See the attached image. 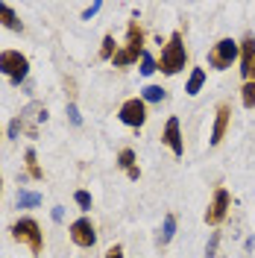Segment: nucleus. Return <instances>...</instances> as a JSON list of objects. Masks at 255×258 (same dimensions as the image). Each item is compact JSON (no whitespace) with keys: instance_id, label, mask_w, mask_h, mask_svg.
I'll use <instances>...</instances> for the list:
<instances>
[{"instance_id":"nucleus-1","label":"nucleus","mask_w":255,"mask_h":258,"mask_svg":"<svg viewBox=\"0 0 255 258\" xmlns=\"http://www.w3.org/2000/svg\"><path fill=\"white\" fill-rule=\"evenodd\" d=\"M9 232H12V241L24 243L32 255H41L44 252V232H41V226H38L35 217H21V220H15Z\"/></svg>"},{"instance_id":"nucleus-2","label":"nucleus","mask_w":255,"mask_h":258,"mask_svg":"<svg viewBox=\"0 0 255 258\" xmlns=\"http://www.w3.org/2000/svg\"><path fill=\"white\" fill-rule=\"evenodd\" d=\"M185 64H188V50H185V44H182V32H173V35L167 38L164 50H161L159 71L167 74V77H176L179 71H185Z\"/></svg>"},{"instance_id":"nucleus-3","label":"nucleus","mask_w":255,"mask_h":258,"mask_svg":"<svg viewBox=\"0 0 255 258\" xmlns=\"http://www.w3.org/2000/svg\"><path fill=\"white\" fill-rule=\"evenodd\" d=\"M138 56H144V30L138 27V21H129L126 27V47L114 53L112 64L114 68H126V64H135Z\"/></svg>"},{"instance_id":"nucleus-4","label":"nucleus","mask_w":255,"mask_h":258,"mask_svg":"<svg viewBox=\"0 0 255 258\" xmlns=\"http://www.w3.org/2000/svg\"><path fill=\"white\" fill-rule=\"evenodd\" d=\"M0 74L12 85H21L30 74V59L21 53V50H3L0 53Z\"/></svg>"},{"instance_id":"nucleus-5","label":"nucleus","mask_w":255,"mask_h":258,"mask_svg":"<svg viewBox=\"0 0 255 258\" xmlns=\"http://www.w3.org/2000/svg\"><path fill=\"white\" fill-rule=\"evenodd\" d=\"M238 53H240L238 41H232V38H220V41L211 47V53H208V64H211L214 71H226L229 64L238 59Z\"/></svg>"},{"instance_id":"nucleus-6","label":"nucleus","mask_w":255,"mask_h":258,"mask_svg":"<svg viewBox=\"0 0 255 258\" xmlns=\"http://www.w3.org/2000/svg\"><path fill=\"white\" fill-rule=\"evenodd\" d=\"M68 235H71L74 246H80V249H91V246L97 243V226L91 223V217H77L74 223L68 226Z\"/></svg>"},{"instance_id":"nucleus-7","label":"nucleus","mask_w":255,"mask_h":258,"mask_svg":"<svg viewBox=\"0 0 255 258\" xmlns=\"http://www.w3.org/2000/svg\"><path fill=\"white\" fill-rule=\"evenodd\" d=\"M117 117H120V123H126V126L141 129L144 123H147V103H144L141 97H129L126 103L117 109Z\"/></svg>"},{"instance_id":"nucleus-8","label":"nucleus","mask_w":255,"mask_h":258,"mask_svg":"<svg viewBox=\"0 0 255 258\" xmlns=\"http://www.w3.org/2000/svg\"><path fill=\"white\" fill-rule=\"evenodd\" d=\"M229 206H232V197L226 188H217L214 191V200H211V206L206 211V223L208 226H220L226 220V214H229Z\"/></svg>"},{"instance_id":"nucleus-9","label":"nucleus","mask_w":255,"mask_h":258,"mask_svg":"<svg viewBox=\"0 0 255 258\" xmlns=\"http://www.w3.org/2000/svg\"><path fill=\"white\" fill-rule=\"evenodd\" d=\"M161 141L173 150V156H185V141H182V132H179V117H170L167 123H164V135H161Z\"/></svg>"},{"instance_id":"nucleus-10","label":"nucleus","mask_w":255,"mask_h":258,"mask_svg":"<svg viewBox=\"0 0 255 258\" xmlns=\"http://www.w3.org/2000/svg\"><path fill=\"white\" fill-rule=\"evenodd\" d=\"M229 117H232V109H229V103H220L217 106V112H214V126H211V147H217L223 141L226 129H229Z\"/></svg>"},{"instance_id":"nucleus-11","label":"nucleus","mask_w":255,"mask_h":258,"mask_svg":"<svg viewBox=\"0 0 255 258\" xmlns=\"http://www.w3.org/2000/svg\"><path fill=\"white\" fill-rule=\"evenodd\" d=\"M44 203V197L38 191H27V188H18V194H15V206L18 209H38Z\"/></svg>"},{"instance_id":"nucleus-12","label":"nucleus","mask_w":255,"mask_h":258,"mask_svg":"<svg viewBox=\"0 0 255 258\" xmlns=\"http://www.w3.org/2000/svg\"><path fill=\"white\" fill-rule=\"evenodd\" d=\"M117 167H123L129 179H138V176H141V170H138V164H135V153H132L129 147H123V150L117 153Z\"/></svg>"},{"instance_id":"nucleus-13","label":"nucleus","mask_w":255,"mask_h":258,"mask_svg":"<svg viewBox=\"0 0 255 258\" xmlns=\"http://www.w3.org/2000/svg\"><path fill=\"white\" fill-rule=\"evenodd\" d=\"M0 27H6V30H12V32H24L21 18H18L15 9H12V6H6V3H0Z\"/></svg>"},{"instance_id":"nucleus-14","label":"nucleus","mask_w":255,"mask_h":258,"mask_svg":"<svg viewBox=\"0 0 255 258\" xmlns=\"http://www.w3.org/2000/svg\"><path fill=\"white\" fill-rule=\"evenodd\" d=\"M252 62H255V38H252V35H246V38L240 41V64H243V68H240V74H243Z\"/></svg>"},{"instance_id":"nucleus-15","label":"nucleus","mask_w":255,"mask_h":258,"mask_svg":"<svg viewBox=\"0 0 255 258\" xmlns=\"http://www.w3.org/2000/svg\"><path fill=\"white\" fill-rule=\"evenodd\" d=\"M24 159H27V173H30V179L41 182V179H44V170L38 167V156H35V150H32V147L24 153Z\"/></svg>"},{"instance_id":"nucleus-16","label":"nucleus","mask_w":255,"mask_h":258,"mask_svg":"<svg viewBox=\"0 0 255 258\" xmlns=\"http://www.w3.org/2000/svg\"><path fill=\"white\" fill-rule=\"evenodd\" d=\"M203 82H206V71H203V68H194L191 77H188V85H185V91H188L191 97H194V94H200Z\"/></svg>"},{"instance_id":"nucleus-17","label":"nucleus","mask_w":255,"mask_h":258,"mask_svg":"<svg viewBox=\"0 0 255 258\" xmlns=\"http://www.w3.org/2000/svg\"><path fill=\"white\" fill-rule=\"evenodd\" d=\"M173 235H176V214H167V217H164V223H161L159 241L161 243H170V241H173Z\"/></svg>"},{"instance_id":"nucleus-18","label":"nucleus","mask_w":255,"mask_h":258,"mask_svg":"<svg viewBox=\"0 0 255 258\" xmlns=\"http://www.w3.org/2000/svg\"><path fill=\"white\" fill-rule=\"evenodd\" d=\"M164 97H167V94H164V88H161V85H147V88L141 91L144 103H161Z\"/></svg>"},{"instance_id":"nucleus-19","label":"nucleus","mask_w":255,"mask_h":258,"mask_svg":"<svg viewBox=\"0 0 255 258\" xmlns=\"http://www.w3.org/2000/svg\"><path fill=\"white\" fill-rule=\"evenodd\" d=\"M240 103H243L246 109H255V82H243V88H240Z\"/></svg>"},{"instance_id":"nucleus-20","label":"nucleus","mask_w":255,"mask_h":258,"mask_svg":"<svg viewBox=\"0 0 255 258\" xmlns=\"http://www.w3.org/2000/svg\"><path fill=\"white\" fill-rule=\"evenodd\" d=\"M117 47H114V35H103V47H100V59H109L112 62Z\"/></svg>"},{"instance_id":"nucleus-21","label":"nucleus","mask_w":255,"mask_h":258,"mask_svg":"<svg viewBox=\"0 0 255 258\" xmlns=\"http://www.w3.org/2000/svg\"><path fill=\"white\" fill-rule=\"evenodd\" d=\"M153 71H159V64H156V59L144 50V56H141V74H144V77H150Z\"/></svg>"},{"instance_id":"nucleus-22","label":"nucleus","mask_w":255,"mask_h":258,"mask_svg":"<svg viewBox=\"0 0 255 258\" xmlns=\"http://www.w3.org/2000/svg\"><path fill=\"white\" fill-rule=\"evenodd\" d=\"M74 200H77V206H80L82 211H91V206H94V200H91V194L88 191H77L74 194Z\"/></svg>"},{"instance_id":"nucleus-23","label":"nucleus","mask_w":255,"mask_h":258,"mask_svg":"<svg viewBox=\"0 0 255 258\" xmlns=\"http://www.w3.org/2000/svg\"><path fill=\"white\" fill-rule=\"evenodd\" d=\"M217 243H220V232H211L208 246H206V258H214V252H217Z\"/></svg>"},{"instance_id":"nucleus-24","label":"nucleus","mask_w":255,"mask_h":258,"mask_svg":"<svg viewBox=\"0 0 255 258\" xmlns=\"http://www.w3.org/2000/svg\"><path fill=\"white\" fill-rule=\"evenodd\" d=\"M68 117H71V123H74V126H80V123H82V117H80V109H77L74 103H68Z\"/></svg>"},{"instance_id":"nucleus-25","label":"nucleus","mask_w":255,"mask_h":258,"mask_svg":"<svg viewBox=\"0 0 255 258\" xmlns=\"http://www.w3.org/2000/svg\"><path fill=\"white\" fill-rule=\"evenodd\" d=\"M100 9H103V3H91L88 9H82V21H91V18H94Z\"/></svg>"},{"instance_id":"nucleus-26","label":"nucleus","mask_w":255,"mask_h":258,"mask_svg":"<svg viewBox=\"0 0 255 258\" xmlns=\"http://www.w3.org/2000/svg\"><path fill=\"white\" fill-rule=\"evenodd\" d=\"M103 258H123V246H120V243H114V246H109V249H106V255Z\"/></svg>"},{"instance_id":"nucleus-27","label":"nucleus","mask_w":255,"mask_h":258,"mask_svg":"<svg viewBox=\"0 0 255 258\" xmlns=\"http://www.w3.org/2000/svg\"><path fill=\"white\" fill-rule=\"evenodd\" d=\"M21 129H24V120H21V117H15V120L9 123V138H18V132H21Z\"/></svg>"},{"instance_id":"nucleus-28","label":"nucleus","mask_w":255,"mask_h":258,"mask_svg":"<svg viewBox=\"0 0 255 258\" xmlns=\"http://www.w3.org/2000/svg\"><path fill=\"white\" fill-rule=\"evenodd\" d=\"M243 82H255V62L243 71Z\"/></svg>"},{"instance_id":"nucleus-29","label":"nucleus","mask_w":255,"mask_h":258,"mask_svg":"<svg viewBox=\"0 0 255 258\" xmlns=\"http://www.w3.org/2000/svg\"><path fill=\"white\" fill-rule=\"evenodd\" d=\"M62 217H65L62 206H56V209H53V220H56V223H59V220H62Z\"/></svg>"},{"instance_id":"nucleus-30","label":"nucleus","mask_w":255,"mask_h":258,"mask_svg":"<svg viewBox=\"0 0 255 258\" xmlns=\"http://www.w3.org/2000/svg\"><path fill=\"white\" fill-rule=\"evenodd\" d=\"M0 197H3V173H0Z\"/></svg>"}]
</instances>
